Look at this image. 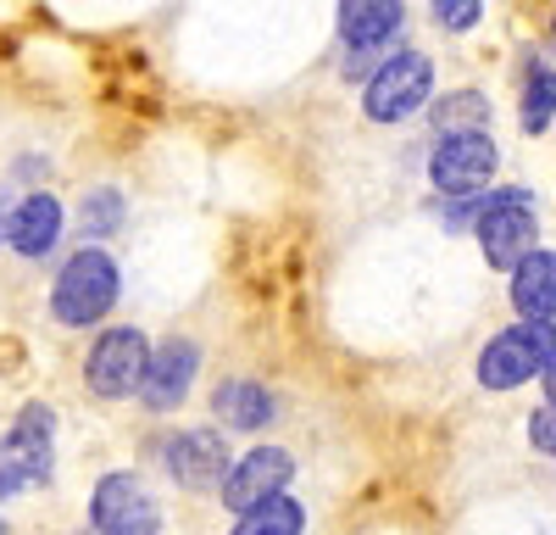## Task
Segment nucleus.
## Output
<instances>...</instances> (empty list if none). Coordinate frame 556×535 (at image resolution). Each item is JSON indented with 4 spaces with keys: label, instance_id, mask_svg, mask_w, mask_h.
I'll return each instance as SVG.
<instances>
[{
    "label": "nucleus",
    "instance_id": "nucleus-1",
    "mask_svg": "<svg viewBox=\"0 0 556 535\" xmlns=\"http://www.w3.org/2000/svg\"><path fill=\"white\" fill-rule=\"evenodd\" d=\"M112 301H117V262L106 257V251H78V257H67V268H62V279H56V290H51V307H56V319L62 324H101L106 312H112Z\"/></svg>",
    "mask_w": 556,
    "mask_h": 535
},
{
    "label": "nucleus",
    "instance_id": "nucleus-2",
    "mask_svg": "<svg viewBox=\"0 0 556 535\" xmlns=\"http://www.w3.org/2000/svg\"><path fill=\"white\" fill-rule=\"evenodd\" d=\"M551 357H556V329L551 324H518V329H506L484 346L479 357V385L490 390H513L534 374L551 369Z\"/></svg>",
    "mask_w": 556,
    "mask_h": 535
},
{
    "label": "nucleus",
    "instance_id": "nucleus-3",
    "mask_svg": "<svg viewBox=\"0 0 556 535\" xmlns=\"http://www.w3.org/2000/svg\"><path fill=\"white\" fill-rule=\"evenodd\" d=\"M45 480H51V413L23 408V419L0 440V502Z\"/></svg>",
    "mask_w": 556,
    "mask_h": 535
},
{
    "label": "nucleus",
    "instance_id": "nucleus-4",
    "mask_svg": "<svg viewBox=\"0 0 556 535\" xmlns=\"http://www.w3.org/2000/svg\"><path fill=\"white\" fill-rule=\"evenodd\" d=\"M429 89H434V62L417 57V51H395L374 73V84H367V117L374 123H401V117H412L417 107L429 101Z\"/></svg>",
    "mask_w": 556,
    "mask_h": 535
},
{
    "label": "nucleus",
    "instance_id": "nucleus-5",
    "mask_svg": "<svg viewBox=\"0 0 556 535\" xmlns=\"http://www.w3.org/2000/svg\"><path fill=\"white\" fill-rule=\"evenodd\" d=\"M146 369H151V351H146V335L139 329H112L96 340V351H89L84 363V380L96 396H128L146 385Z\"/></svg>",
    "mask_w": 556,
    "mask_h": 535
},
{
    "label": "nucleus",
    "instance_id": "nucleus-6",
    "mask_svg": "<svg viewBox=\"0 0 556 535\" xmlns=\"http://www.w3.org/2000/svg\"><path fill=\"white\" fill-rule=\"evenodd\" d=\"M495 146H490V134H445V140L434 146V157H429V173H434V185L445 190V196H462L468 201L484 178L495 173Z\"/></svg>",
    "mask_w": 556,
    "mask_h": 535
},
{
    "label": "nucleus",
    "instance_id": "nucleus-7",
    "mask_svg": "<svg viewBox=\"0 0 556 535\" xmlns=\"http://www.w3.org/2000/svg\"><path fill=\"white\" fill-rule=\"evenodd\" d=\"M96 530L101 535H156L162 508L151 502V490L134 474H106L96 485Z\"/></svg>",
    "mask_w": 556,
    "mask_h": 535
},
{
    "label": "nucleus",
    "instance_id": "nucleus-8",
    "mask_svg": "<svg viewBox=\"0 0 556 535\" xmlns=\"http://www.w3.org/2000/svg\"><path fill=\"white\" fill-rule=\"evenodd\" d=\"M290 474H295V458L290 452H278V446H256V452H245L235 469H228L223 502L235 508V513H251V508L273 502L278 490L290 485Z\"/></svg>",
    "mask_w": 556,
    "mask_h": 535
},
{
    "label": "nucleus",
    "instance_id": "nucleus-9",
    "mask_svg": "<svg viewBox=\"0 0 556 535\" xmlns=\"http://www.w3.org/2000/svg\"><path fill=\"white\" fill-rule=\"evenodd\" d=\"M195 369H201V351L190 346V340H167L156 357H151V369H146V408L151 413H167V408H178L184 401V390H190V380H195Z\"/></svg>",
    "mask_w": 556,
    "mask_h": 535
},
{
    "label": "nucleus",
    "instance_id": "nucleus-10",
    "mask_svg": "<svg viewBox=\"0 0 556 535\" xmlns=\"http://www.w3.org/2000/svg\"><path fill=\"white\" fill-rule=\"evenodd\" d=\"M167 469L178 485H190V490H212L228 480V452H223V440L212 430H190V435H178L167 446Z\"/></svg>",
    "mask_w": 556,
    "mask_h": 535
},
{
    "label": "nucleus",
    "instance_id": "nucleus-11",
    "mask_svg": "<svg viewBox=\"0 0 556 535\" xmlns=\"http://www.w3.org/2000/svg\"><path fill=\"white\" fill-rule=\"evenodd\" d=\"M479 240H484V257L495 268H523V257H534V212L529 207H495L484 223H479Z\"/></svg>",
    "mask_w": 556,
    "mask_h": 535
},
{
    "label": "nucleus",
    "instance_id": "nucleus-12",
    "mask_svg": "<svg viewBox=\"0 0 556 535\" xmlns=\"http://www.w3.org/2000/svg\"><path fill=\"white\" fill-rule=\"evenodd\" d=\"M56 235H62V207H56V196H28L17 212H12V223H7V240H12V251H23V257H45L56 246Z\"/></svg>",
    "mask_w": 556,
    "mask_h": 535
},
{
    "label": "nucleus",
    "instance_id": "nucleus-13",
    "mask_svg": "<svg viewBox=\"0 0 556 535\" xmlns=\"http://www.w3.org/2000/svg\"><path fill=\"white\" fill-rule=\"evenodd\" d=\"M513 307L523 312L529 324L556 319V251H534V257H523L518 279H513Z\"/></svg>",
    "mask_w": 556,
    "mask_h": 535
},
{
    "label": "nucleus",
    "instance_id": "nucleus-14",
    "mask_svg": "<svg viewBox=\"0 0 556 535\" xmlns=\"http://www.w3.org/2000/svg\"><path fill=\"white\" fill-rule=\"evenodd\" d=\"M395 28H401V7H390V0H351V7H340V34L351 51H379V45H390Z\"/></svg>",
    "mask_w": 556,
    "mask_h": 535
},
{
    "label": "nucleus",
    "instance_id": "nucleus-15",
    "mask_svg": "<svg viewBox=\"0 0 556 535\" xmlns=\"http://www.w3.org/2000/svg\"><path fill=\"white\" fill-rule=\"evenodd\" d=\"M217 413L228 424H240V430H262L273 419V396L256 385V380H235V385H223L217 390Z\"/></svg>",
    "mask_w": 556,
    "mask_h": 535
},
{
    "label": "nucleus",
    "instance_id": "nucleus-16",
    "mask_svg": "<svg viewBox=\"0 0 556 535\" xmlns=\"http://www.w3.org/2000/svg\"><path fill=\"white\" fill-rule=\"evenodd\" d=\"M301 524H306L301 502H285V497H273V502L251 508V513L240 519V530H235V535H301Z\"/></svg>",
    "mask_w": 556,
    "mask_h": 535
},
{
    "label": "nucleus",
    "instance_id": "nucleus-17",
    "mask_svg": "<svg viewBox=\"0 0 556 535\" xmlns=\"http://www.w3.org/2000/svg\"><path fill=\"white\" fill-rule=\"evenodd\" d=\"M484 117H490V101L473 96V89H462V96H451V101L434 107V123H440L445 134H479Z\"/></svg>",
    "mask_w": 556,
    "mask_h": 535
},
{
    "label": "nucleus",
    "instance_id": "nucleus-18",
    "mask_svg": "<svg viewBox=\"0 0 556 535\" xmlns=\"http://www.w3.org/2000/svg\"><path fill=\"white\" fill-rule=\"evenodd\" d=\"M556 112V73L551 67H534L529 73V89H523V134H540Z\"/></svg>",
    "mask_w": 556,
    "mask_h": 535
},
{
    "label": "nucleus",
    "instance_id": "nucleus-19",
    "mask_svg": "<svg viewBox=\"0 0 556 535\" xmlns=\"http://www.w3.org/2000/svg\"><path fill=\"white\" fill-rule=\"evenodd\" d=\"M123 223V196L117 190H89L78 207V235H112Z\"/></svg>",
    "mask_w": 556,
    "mask_h": 535
},
{
    "label": "nucleus",
    "instance_id": "nucleus-20",
    "mask_svg": "<svg viewBox=\"0 0 556 535\" xmlns=\"http://www.w3.org/2000/svg\"><path fill=\"white\" fill-rule=\"evenodd\" d=\"M434 12H440V23H445V28H468V23H479V12H484V7H479V0H440Z\"/></svg>",
    "mask_w": 556,
    "mask_h": 535
},
{
    "label": "nucleus",
    "instance_id": "nucleus-21",
    "mask_svg": "<svg viewBox=\"0 0 556 535\" xmlns=\"http://www.w3.org/2000/svg\"><path fill=\"white\" fill-rule=\"evenodd\" d=\"M529 440L540 446L545 458H556V408H540V413H534V424H529Z\"/></svg>",
    "mask_w": 556,
    "mask_h": 535
},
{
    "label": "nucleus",
    "instance_id": "nucleus-22",
    "mask_svg": "<svg viewBox=\"0 0 556 535\" xmlns=\"http://www.w3.org/2000/svg\"><path fill=\"white\" fill-rule=\"evenodd\" d=\"M540 380H545V390H551V408H556V357H551V369H545Z\"/></svg>",
    "mask_w": 556,
    "mask_h": 535
},
{
    "label": "nucleus",
    "instance_id": "nucleus-23",
    "mask_svg": "<svg viewBox=\"0 0 556 535\" xmlns=\"http://www.w3.org/2000/svg\"><path fill=\"white\" fill-rule=\"evenodd\" d=\"M0 535H7V524H0Z\"/></svg>",
    "mask_w": 556,
    "mask_h": 535
},
{
    "label": "nucleus",
    "instance_id": "nucleus-24",
    "mask_svg": "<svg viewBox=\"0 0 556 535\" xmlns=\"http://www.w3.org/2000/svg\"><path fill=\"white\" fill-rule=\"evenodd\" d=\"M0 235H7V229H0Z\"/></svg>",
    "mask_w": 556,
    "mask_h": 535
},
{
    "label": "nucleus",
    "instance_id": "nucleus-25",
    "mask_svg": "<svg viewBox=\"0 0 556 535\" xmlns=\"http://www.w3.org/2000/svg\"><path fill=\"white\" fill-rule=\"evenodd\" d=\"M551 34H556V28H551Z\"/></svg>",
    "mask_w": 556,
    "mask_h": 535
}]
</instances>
